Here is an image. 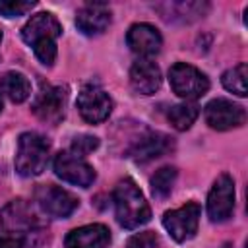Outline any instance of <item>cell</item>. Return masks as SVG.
<instances>
[{"mask_svg": "<svg viewBox=\"0 0 248 248\" xmlns=\"http://www.w3.org/2000/svg\"><path fill=\"white\" fill-rule=\"evenodd\" d=\"M169 83L172 87V91L186 99V101H194L200 99L207 93L209 89V79L203 72H200L196 66H190L186 62H176L170 66L169 70Z\"/></svg>", "mask_w": 248, "mask_h": 248, "instance_id": "5", "label": "cell"}, {"mask_svg": "<svg viewBox=\"0 0 248 248\" xmlns=\"http://www.w3.org/2000/svg\"><path fill=\"white\" fill-rule=\"evenodd\" d=\"M170 149H172V138H169L161 132H149V134L141 136L132 145L130 157L136 163H147V161H153V159L165 155Z\"/></svg>", "mask_w": 248, "mask_h": 248, "instance_id": "17", "label": "cell"}, {"mask_svg": "<svg viewBox=\"0 0 248 248\" xmlns=\"http://www.w3.org/2000/svg\"><path fill=\"white\" fill-rule=\"evenodd\" d=\"M99 147V138H95V136H89V134H81V136H76L74 140H72V145H70V149L68 151H72L74 155H78V157H87L91 151H95Z\"/></svg>", "mask_w": 248, "mask_h": 248, "instance_id": "23", "label": "cell"}, {"mask_svg": "<svg viewBox=\"0 0 248 248\" xmlns=\"http://www.w3.org/2000/svg\"><path fill=\"white\" fill-rule=\"evenodd\" d=\"M0 43H2V31H0Z\"/></svg>", "mask_w": 248, "mask_h": 248, "instance_id": "28", "label": "cell"}, {"mask_svg": "<svg viewBox=\"0 0 248 248\" xmlns=\"http://www.w3.org/2000/svg\"><path fill=\"white\" fill-rule=\"evenodd\" d=\"M130 83L141 95H153L161 87V70L151 58H138L130 68Z\"/></svg>", "mask_w": 248, "mask_h": 248, "instance_id": "16", "label": "cell"}, {"mask_svg": "<svg viewBox=\"0 0 248 248\" xmlns=\"http://www.w3.org/2000/svg\"><path fill=\"white\" fill-rule=\"evenodd\" d=\"M0 89L14 103H23L31 95V83L21 72H6L0 78Z\"/></svg>", "mask_w": 248, "mask_h": 248, "instance_id": "19", "label": "cell"}, {"mask_svg": "<svg viewBox=\"0 0 248 248\" xmlns=\"http://www.w3.org/2000/svg\"><path fill=\"white\" fill-rule=\"evenodd\" d=\"M176 180V169L174 167H161L159 170H155V174L151 176V192L155 198L163 200L172 192Z\"/></svg>", "mask_w": 248, "mask_h": 248, "instance_id": "22", "label": "cell"}, {"mask_svg": "<svg viewBox=\"0 0 248 248\" xmlns=\"http://www.w3.org/2000/svg\"><path fill=\"white\" fill-rule=\"evenodd\" d=\"M0 110H2V89H0Z\"/></svg>", "mask_w": 248, "mask_h": 248, "instance_id": "27", "label": "cell"}, {"mask_svg": "<svg viewBox=\"0 0 248 248\" xmlns=\"http://www.w3.org/2000/svg\"><path fill=\"white\" fill-rule=\"evenodd\" d=\"M78 29L87 37H97L110 25V10L103 2H87L76 14Z\"/></svg>", "mask_w": 248, "mask_h": 248, "instance_id": "14", "label": "cell"}, {"mask_svg": "<svg viewBox=\"0 0 248 248\" xmlns=\"http://www.w3.org/2000/svg\"><path fill=\"white\" fill-rule=\"evenodd\" d=\"M157 10L167 21L190 23V21L203 17L205 12L209 10V4L205 2H167V4H159Z\"/></svg>", "mask_w": 248, "mask_h": 248, "instance_id": "18", "label": "cell"}, {"mask_svg": "<svg viewBox=\"0 0 248 248\" xmlns=\"http://www.w3.org/2000/svg\"><path fill=\"white\" fill-rule=\"evenodd\" d=\"M110 244V231L101 223L83 225L70 231L64 238L66 248H107Z\"/></svg>", "mask_w": 248, "mask_h": 248, "instance_id": "15", "label": "cell"}, {"mask_svg": "<svg viewBox=\"0 0 248 248\" xmlns=\"http://www.w3.org/2000/svg\"><path fill=\"white\" fill-rule=\"evenodd\" d=\"M41 227V219L37 217L33 205L21 198L12 200L0 213V231L14 236L35 234Z\"/></svg>", "mask_w": 248, "mask_h": 248, "instance_id": "4", "label": "cell"}, {"mask_svg": "<svg viewBox=\"0 0 248 248\" xmlns=\"http://www.w3.org/2000/svg\"><path fill=\"white\" fill-rule=\"evenodd\" d=\"M35 8V2H21V0H0V14L4 17H19L25 16Z\"/></svg>", "mask_w": 248, "mask_h": 248, "instance_id": "24", "label": "cell"}, {"mask_svg": "<svg viewBox=\"0 0 248 248\" xmlns=\"http://www.w3.org/2000/svg\"><path fill=\"white\" fill-rule=\"evenodd\" d=\"M169 122L176 128V130H188L194 122H196V118L200 116V107L198 105H194V103H178V105H174V107H170V110H169Z\"/></svg>", "mask_w": 248, "mask_h": 248, "instance_id": "21", "label": "cell"}, {"mask_svg": "<svg viewBox=\"0 0 248 248\" xmlns=\"http://www.w3.org/2000/svg\"><path fill=\"white\" fill-rule=\"evenodd\" d=\"M203 116H205V122L209 124V128L225 132V130L242 126L246 120V110H244V107H240L229 99H213L205 105Z\"/></svg>", "mask_w": 248, "mask_h": 248, "instance_id": "12", "label": "cell"}, {"mask_svg": "<svg viewBox=\"0 0 248 248\" xmlns=\"http://www.w3.org/2000/svg\"><path fill=\"white\" fill-rule=\"evenodd\" d=\"M35 202L43 209V213L64 219L70 217L78 209V200L64 188L54 186V184H41L35 190Z\"/></svg>", "mask_w": 248, "mask_h": 248, "instance_id": "9", "label": "cell"}, {"mask_svg": "<svg viewBox=\"0 0 248 248\" xmlns=\"http://www.w3.org/2000/svg\"><path fill=\"white\" fill-rule=\"evenodd\" d=\"M246 78H248V66L246 62H240L232 68H229L223 76H221V83L227 91L238 95V97H246L248 95V85H246Z\"/></svg>", "mask_w": 248, "mask_h": 248, "instance_id": "20", "label": "cell"}, {"mask_svg": "<svg viewBox=\"0 0 248 248\" xmlns=\"http://www.w3.org/2000/svg\"><path fill=\"white\" fill-rule=\"evenodd\" d=\"M52 169L58 178L79 188H89L97 178L95 169L72 151H60L52 161Z\"/></svg>", "mask_w": 248, "mask_h": 248, "instance_id": "6", "label": "cell"}, {"mask_svg": "<svg viewBox=\"0 0 248 248\" xmlns=\"http://www.w3.org/2000/svg\"><path fill=\"white\" fill-rule=\"evenodd\" d=\"M126 248H159V236L153 231H141L128 238Z\"/></svg>", "mask_w": 248, "mask_h": 248, "instance_id": "25", "label": "cell"}, {"mask_svg": "<svg viewBox=\"0 0 248 248\" xmlns=\"http://www.w3.org/2000/svg\"><path fill=\"white\" fill-rule=\"evenodd\" d=\"M78 110L85 122L99 124L105 122L112 112V99L105 89L89 83L78 93Z\"/></svg>", "mask_w": 248, "mask_h": 248, "instance_id": "10", "label": "cell"}, {"mask_svg": "<svg viewBox=\"0 0 248 248\" xmlns=\"http://www.w3.org/2000/svg\"><path fill=\"white\" fill-rule=\"evenodd\" d=\"M116 221L124 229H138L151 219L149 203L145 202L141 190L132 178H124L114 186L112 192Z\"/></svg>", "mask_w": 248, "mask_h": 248, "instance_id": "2", "label": "cell"}, {"mask_svg": "<svg viewBox=\"0 0 248 248\" xmlns=\"http://www.w3.org/2000/svg\"><path fill=\"white\" fill-rule=\"evenodd\" d=\"M50 153V143L37 132H23L17 140L16 151V170L17 174L31 178L45 170Z\"/></svg>", "mask_w": 248, "mask_h": 248, "instance_id": "3", "label": "cell"}, {"mask_svg": "<svg viewBox=\"0 0 248 248\" xmlns=\"http://www.w3.org/2000/svg\"><path fill=\"white\" fill-rule=\"evenodd\" d=\"M200 213H202L200 203L188 202L178 209L167 211L163 215V227L176 242H186V240L194 238V234L198 232Z\"/></svg>", "mask_w": 248, "mask_h": 248, "instance_id": "7", "label": "cell"}, {"mask_svg": "<svg viewBox=\"0 0 248 248\" xmlns=\"http://www.w3.org/2000/svg\"><path fill=\"white\" fill-rule=\"evenodd\" d=\"M126 43L132 52L140 54V58H149L161 50L163 37L151 23H134L126 33Z\"/></svg>", "mask_w": 248, "mask_h": 248, "instance_id": "13", "label": "cell"}, {"mask_svg": "<svg viewBox=\"0 0 248 248\" xmlns=\"http://www.w3.org/2000/svg\"><path fill=\"white\" fill-rule=\"evenodd\" d=\"M68 101V89L62 85H41L33 99V112L46 124H56L64 116Z\"/></svg>", "mask_w": 248, "mask_h": 248, "instance_id": "8", "label": "cell"}, {"mask_svg": "<svg viewBox=\"0 0 248 248\" xmlns=\"http://www.w3.org/2000/svg\"><path fill=\"white\" fill-rule=\"evenodd\" d=\"M35 242L31 238V234L25 236H14V234H6L0 236V248H33Z\"/></svg>", "mask_w": 248, "mask_h": 248, "instance_id": "26", "label": "cell"}, {"mask_svg": "<svg viewBox=\"0 0 248 248\" xmlns=\"http://www.w3.org/2000/svg\"><path fill=\"white\" fill-rule=\"evenodd\" d=\"M62 35V25L50 12H39L21 29V39L33 48L37 60L52 66L56 60V41Z\"/></svg>", "mask_w": 248, "mask_h": 248, "instance_id": "1", "label": "cell"}, {"mask_svg": "<svg viewBox=\"0 0 248 248\" xmlns=\"http://www.w3.org/2000/svg\"><path fill=\"white\" fill-rule=\"evenodd\" d=\"M234 211V180L223 172L211 186L207 196V217L213 223L227 221Z\"/></svg>", "mask_w": 248, "mask_h": 248, "instance_id": "11", "label": "cell"}]
</instances>
